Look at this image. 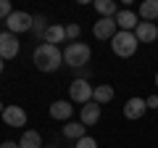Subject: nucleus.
Instances as JSON below:
<instances>
[{"label":"nucleus","instance_id":"obj_1","mask_svg":"<svg viewBox=\"0 0 158 148\" xmlns=\"http://www.w3.org/2000/svg\"><path fill=\"white\" fill-rule=\"evenodd\" d=\"M32 61L40 72H58V66L63 63V50L58 45H48V42H40L32 53Z\"/></svg>","mask_w":158,"mask_h":148},{"label":"nucleus","instance_id":"obj_2","mask_svg":"<svg viewBox=\"0 0 158 148\" xmlns=\"http://www.w3.org/2000/svg\"><path fill=\"white\" fill-rule=\"evenodd\" d=\"M90 58H92V50L87 42H69L63 48V63H69L74 69H85L90 63Z\"/></svg>","mask_w":158,"mask_h":148},{"label":"nucleus","instance_id":"obj_3","mask_svg":"<svg viewBox=\"0 0 158 148\" xmlns=\"http://www.w3.org/2000/svg\"><path fill=\"white\" fill-rule=\"evenodd\" d=\"M137 48H140V42H137L135 32H116V37L111 40V50L118 58H132L137 53Z\"/></svg>","mask_w":158,"mask_h":148},{"label":"nucleus","instance_id":"obj_4","mask_svg":"<svg viewBox=\"0 0 158 148\" xmlns=\"http://www.w3.org/2000/svg\"><path fill=\"white\" fill-rule=\"evenodd\" d=\"M32 24H34V16L27 11H13L11 16L6 19V32L11 34H21V32H32Z\"/></svg>","mask_w":158,"mask_h":148},{"label":"nucleus","instance_id":"obj_5","mask_svg":"<svg viewBox=\"0 0 158 148\" xmlns=\"http://www.w3.org/2000/svg\"><path fill=\"white\" fill-rule=\"evenodd\" d=\"M92 93H95V87L90 85V80H71V85H69V98L82 106L92 101Z\"/></svg>","mask_w":158,"mask_h":148},{"label":"nucleus","instance_id":"obj_6","mask_svg":"<svg viewBox=\"0 0 158 148\" xmlns=\"http://www.w3.org/2000/svg\"><path fill=\"white\" fill-rule=\"evenodd\" d=\"M19 37L11 32H0V58L8 61V58H16L19 56Z\"/></svg>","mask_w":158,"mask_h":148},{"label":"nucleus","instance_id":"obj_7","mask_svg":"<svg viewBox=\"0 0 158 148\" xmlns=\"http://www.w3.org/2000/svg\"><path fill=\"white\" fill-rule=\"evenodd\" d=\"M137 24H140V16H137L135 11H129V8H121V11L116 13V27H118V32H135Z\"/></svg>","mask_w":158,"mask_h":148},{"label":"nucleus","instance_id":"obj_8","mask_svg":"<svg viewBox=\"0 0 158 148\" xmlns=\"http://www.w3.org/2000/svg\"><path fill=\"white\" fill-rule=\"evenodd\" d=\"M116 32H118L116 19H100V21H95V27H92V34H95L98 40H113Z\"/></svg>","mask_w":158,"mask_h":148},{"label":"nucleus","instance_id":"obj_9","mask_svg":"<svg viewBox=\"0 0 158 148\" xmlns=\"http://www.w3.org/2000/svg\"><path fill=\"white\" fill-rule=\"evenodd\" d=\"M0 116L6 122V127H24L27 124V111H24L21 106H6V111Z\"/></svg>","mask_w":158,"mask_h":148},{"label":"nucleus","instance_id":"obj_10","mask_svg":"<svg viewBox=\"0 0 158 148\" xmlns=\"http://www.w3.org/2000/svg\"><path fill=\"white\" fill-rule=\"evenodd\" d=\"M135 37H137V42H156L158 40V27L153 21H140L137 24V29H135Z\"/></svg>","mask_w":158,"mask_h":148},{"label":"nucleus","instance_id":"obj_11","mask_svg":"<svg viewBox=\"0 0 158 148\" xmlns=\"http://www.w3.org/2000/svg\"><path fill=\"white\" fill-rule=\"evenodd\" d=\"M145 111H148L145 98H129V101L124 103V116H127V119H140Z\"/></svg>","mask_w":158,"mask_h":148},{"label":"nucleus","instance_id":"obj_12","mask_svg":"<svg viewBox=\"0 0 158 148\" xmlns=\"http://www.w3.org/2000/svg\"><path fill=\"white\" fill-rule=\"evenodd\" d=\"M74 106H69V101H53L50 103V116L58 122H71Z\"/></svg>","mask_w":158,"mask_h":148},{"label":"nucleus","instance_id":"obj_13","mask_svg":"<svg viewBox=\"0 0 158 148\" xmlns=\"http://www.w3.org/2000/svg\"><path fill=\"white\" fill-rule=\"evenodd\" d=\"M82 124L85 127H92L95 124L98 119H100V103H95V101H90V103H85V106H82Z\"/></svg>","mask_w":158,"mask_h":148},{"label":"nucleus","instance_id":"obj_14","mask_svg":"<svg viewBox=\"0 0 158 148\" xmlns=\"http://www.w3.org/2000/svg\"><path fill=\"white\" fill-rule=\"evenodd\" d=\"M63 40H66V27L63 24H50L45 37H42V42H48V45H61Z\"/></svg>","mask_w":158,"mask_h":148},{"label":"nucleus","instance_id":"obj_15","mask_svg":"<svg viewBox=\"0 0 158 148\" xmlns=\"http://www.w3.org/2000/svg\"><path fill=\"white\" fill-rule=\"evenodd\" d=\"M92 6H95L98 13H100V19H116V13L121 11V8L116 6V0H95Z\"/></svg>","mask_w":158,"mask_h":148},{"label":"nucleus","instance_id":"obj_16","mask_svg":"<svg viewBox=\"0 0 158 148\" xmlns=\"http://www.w3.org/2000/svg\"><path fill=\"white\" fill-rule=\"evenodd\" d=\"M85 135H87V127L82 124V122H66V127H63V137H69V140H82Z\"/></svg>","mask_w":158,"mask_h":148},{"label":"nucleus","instance_id":"obj_17","mask_svg":"<svg viewBox=\"0 0 158 148\" xmlns=\"http://www.w3.org/2000/svg\"><path fill=\"white\" fill-rule=\"evenodd\" d=\"M140 16H142V21H153L156 24V19H158V0H145L140 6Z\"/></svg>","mask_w":158,"mask_h":148},{"label":"nucleus","instance_id":"obj_18","mask_svg":"<svg viewBox=\"0 0 158 148\" xmlns=\"http://www.w3.org/2000/svg\"><path fill=\"white\" fill-rule=\"evenodd\" d=\"M19 148H42V137H40V132L27 130L21 135V140H19Z\"/></svg>","mask_w":158,"mask_h":148},{"label":"nucleus","instance_id":"obj_19","mask_svg":"<svg viewBox=\"0 0 158 148\" xmlns=\"http://www.w3.org/2000/svg\"><path fill=\"white\" fill-rule=\"evenodd\" d=\"M92 101L95 103H108V101H113V87L111 85H98L95 87V93H92Z\"/></svg>","mask_w":158,"mask_h":148},{"label":"nucleus","instance_id":"obj_20","mask_svg":"<svg viewBox=\"0 0 158 148\" xmlns=\"http://www.w3.org/2000/svg\"><path fill=\"white\" fill-rule=\"evenodd\" d=\"M32 32L37 34V37H45V32H48V19H45V16H34Z\"/></svg>","mask_w":158,"mask_h":148},{"label":"nucleus","instance_id":"obj_21","mask_svg":"<svg viewBox=\"0 0 158 148\" xmlns=\"http://www.w3.org/2000/svg\"><path fill=\"white\" fill-rule=\"evenodd\" d=\"M82 34V27L79 24H66V40H77Z\"/></svg>","mask_w":158,"mask_h":148},{"label":"nucleus","instance_id":"obj_22","mask_svg":"<svg viewBox=\"0 0 158 148\" xmlns=\"http://www.w3.org/2000/svg\"><path fill=\"white\" fill-rule=\"evenodd\" d=\"M13 13V8H11V0H0V19L6 21L8 16Z\"/></svg>","mask_w":158,"mask_h":148},{"label":"nucleus","instance_id":"obj_23","mask_svg":"<svg viewBox=\"0 0 158 148\" xmlns=\"http://www.w3.org/2000/svg\"><path fill=\"white\" fill-rule=\"evenodd\" d=\"M77 148H98V140L90 135H85L82 140H77Z\"/></svg>","mask_w":158,"mask_h":148},{"label":"nucleus","instance_id":"obj_24","mask_svg":"<svg viewBox=\"0 0 158 148\" xmlns=\"http://www.w3.org/2000/svg\"><path fill=\"white\" fill-rule=\"evenodd\" d=\"M145 103H148V108H158V95H150V98H145Z\"/></svg>","mask_w":158,"mask_h":148},{"label":"nucleus","instance_id":"obj_25","mask_svg":"<svg viewBox=\"0 0 158 148\" xmlns=\"http://www.w3.org/2000/svg\"><path fill=\"white\" fill-rule=\"evenodd\" d=\"M0 148H19V143H13V140H6V143H0Z\"/></svg>","mask_w":158,"mask_h":148},{"label":"nucleus","instance_id":"obj_26","mask_svg":"<svg viewBox=\"0 0 158 148\" xmlns=\"http://www.w3.org/2000/svg\"><path fill=\"white\" fill-rule=\"evenodd\" d=\"M3 66H6V61H3V58H0V74H3Z\"/></svg>","mask_w":158,"mask_h":148},{"label":"nucleus","instance_id":"obj_27","mask_svg":"<svg viewBox=\"0 0 158 148\" xmlns=\"http://www.w3.org/2000/svg\"><path fill=\"white\" fill-rule=\"evenodd\" d=\"M3 111H6V106H3V103H0V114H3Z\"/></svg>","mask_w":158,"mask_h":148},{"label":"nucleus","instance_id":"obj_28","mask_svg":"<svg viewBox=\"0 0 158 148\" xmlns=\"http://www.w3.org/2000/svg\"><path fill=\"white\" fill-rule=\"evenodd\" d=\"M156 87H158V74H156Z\"/></svg>","mask_w":158,"mask_h":148},{"label":"nucleus","instance_id":"obj_29","mask_svg":"<svg viewBox=\"0 0 158 148\" xmlns=\"http://www.w3.org/2000/svg\"><path fill=\"white\" fill-rule=\"evenodd\" d=\"M42 148H45V146H42ZM48 148H56V146H48Z\"/></svg>","mask_w":158,"mask_h":148}]
</instances>
